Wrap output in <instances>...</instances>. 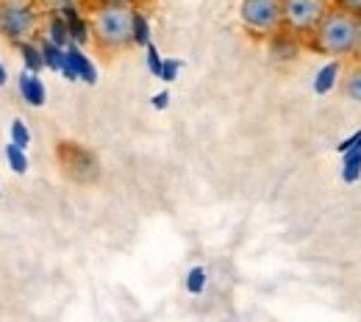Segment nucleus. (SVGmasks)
<instances>
[{
    "label": "nucleus",
    "instance_id": "17",
    "mask_svg": "<svg viewBox=\"0 0 361 322\" xmlns=\"http://www.w3.org/2000/svg\"><path fill=\"white\" fill-rule=\"evenodd\" d=\"M334 6H339V8H345V11L361 17V0H334Z\"/></svg>",
    "mask_w": 361,
    "mask_h": 322
},
{
    "label": "nucleus",
    "instance_id": "5",
    "mask_svg": "<svg viewBox=\"0 0 361 322\" xmlns=\"http://www.w3.org/2000/svg\"><path fill=\"white\" fill-rule=\"evenodd\" d=\"M331 6L334 0H283V28L306 42Z\"/></svg>",
    "mask_w": 361,
    "mask_h": 322
},
{
    "label": "nucleus",
    "instance_id": "19",
    "mask_svg": "<svg viewBox=\"0 0 361 322\" xmlns=\"http://www.w3.org/2000/svg\"><path fill=\"white\" fill-rule=\"evenodd\" d=\"M14 137H17V147H25L28 134H25V128H23V120H17V123H14Z\"/></svg>",
    "mask_w": 361,
    "mask_h": 322
},
{
    "label": "nucleus",
    "instance_id": "3",
    "mask_svg": "<svg viewBox=\"0 0 361 322\" xmlns=\"http://www.w3.org/2000/svg\"><path fill=\"white\" fill-rule=\"evenodd\" d=\"M239 20L253 39H267L283 28V0H242Z\"/></svg>",
    "mask_w": 361,
    "mask_h": 322
},
{
    "label": "nucleus",
    "instance_id": "11",
    "mask_svg": "<svg viewBox=\"0 0 361 322\" xmlns=\"http://www.w3.org/2000/svg\"><path fill=\"white\" fill-rule=\"evenodd\" d=\"M336 75H339V64L336 61H331V64H325L322 70H319V75H317L314 81V92L317 94H325L334 84H336Z\"/></svg>",
    "mask_w": 361,
    "mask_h": 322
},
{
    "label": "nucleus",
    "instance_id": "1",
    "mask_svg": "<svg viewBox=\"0 0 361 322\" xmlns=\"http://www.w3.org/2000/svg\"><path fill=\"white\" fill-rule=\"evenodd\" d=\"M136 6L97 3L90 6V39L100 56H120L136 45Z\"/></svg>",
    "mask_w": 361,
    "mask_h": 322
},
{
    "label": "nucleus",
    "instance_id": "24",
    "mask_svg": "<svg viewBox=\"0 0 361 322\" xmlns=\"http://www.w3.org/2000/svg\"><path fill=\"white\" fill-rule=\"evenodd\" d=\"M3 81H6V78H3V67H0V84H3Z\"/></svg>",
    "mask_w": 361,
    "mask_h": 322
},
{
    "label": "nucleus",
    "instance_id": "15",
    "mask_svg": "<svg viewBox=\"0 0 361 322\" xmlns=\"http://www.w3.org/2000/svg\"><path fill=\"white\" fill-rule=\"evenodd\" d=\"M6 156L14 161V170H17V173H23V170H25V159H23V153H20L14 144H8V147H6Z\"/></svg>",
    "mask_w": 361,
    "mask_h": 322
},
{
    "label": "nucleus",
    "instance_id": "7",
    "mask_svg": "<svg viewBox=\"0 0 361 322\" xmlns=\"http://www.w3.org/2000/svg\"><path fill=\"white\" fill-rule=\"evenodd\" d=\"M342 94L348 100H356L361 103V61L353 58V64L342 73Z\"/></svg>",
    "mask_w": 361,
    "mask_h": 322
},
{
    "label": "nucleus",
    "instance_id": "10",
    "mask_svg": "<svg viewBox=\"0 0 361 322\" xmlns=\"http://www.w3.org/2000/svg\"><path fill=\"white\" fill-rule=\"evenodd\" d=\"M20 87H23V94H25V100H28V103L42 106V100H45V89H42V84H39V78H37V75H23Z\"/></svg>",
    "mask_w": 361,
    "mask_h": 322
},
{
    "label": "nucleus",
    "instance_id": "4",
    "mask_svg": "<svg viewBox=\"0 0 361 322\" xmlns=\"http://www.w3.org/2000/svg\"><path fill=\"white\" fill-rule=\"evenodd\" d=\"M56 159H59V167H61L64 178L73 181V184L90 186L100 178V161H97V156L92 153L90 147L78 144V142H59Z\"/></svg>",
    "mask_w": 361,
    "mask_h": 322
},
{
    "label": "nucleus",
    "instance_id": "16",
    "mask_svg": "<svg viewBox=\"0 0 361 322\" xmlns=\"http://www.w3.org/2000/svg\"><path fill=\"white\" fill-rule=\"evenodd\" d=\"M147 64H150V70L156 73V75H161V58H159V53H156V47L153 45H147Z\"/></svg>",
    "mask_w": 361,
    "mask_h": 322
},
{
    "label": "nucleus",
    "instance_id": "9",
    "mask_svg": "<svg viewBox=\"0 0 361 322\" xmlns=\"http://www.w3.org/2000/svg\"><path fill=\"white\" fill-rule=\"evenodd\" d=\"M361 175V150L345 153V164H342V181L345 184H356Z\"/></svg>",
    "mask_w": 361,
    "mask_h": 322
},
{
    "label": "nucleus",
    "instance_id": "20",
    "mask_svg": "<svg viewBox=\"0 0 361 322\" xmlns=\"http://www.w3.org/2000/svg\"><path fill=\"white\" fill-rule=\"evenodd\" d=\"M200 286H203V270H195V273L189 275V289H192V292H197Z\"/></svg>",
    "mask_w": 361,
    "mask_h": 322
},
{
    "label": "nucleus",
    "instance_id": "14",
    "mask_svg": "<svg viewBox=\"0 0 361 322\" xmlns=\"http://www.w3.org/2000/svg\"><path fill=\"white\" fill-rule=\"evenodd\" d=\"M350 150H361V131H356L353 137H348L339 142V153H342V156L350 153Z\"/></svg>",
    "mask_w": 361,
    "mask_h": 322
},
{
    "label": "nucleus",
    "instance_id": "6",
    "mask_svg": "<svg viewBox=\"0 0 361 322\" xmlns=\"http://www.w3.org/2000/svg\"><path fill=\"white\" fill-rule=\"evenodd\" d=\"M267 45H270V56L275 61H292V58L300 56V50H303L306 42H303L300 37L289 34L286 28H281V31H275L272 37H267Z\"/></svg>",
    "mask_w": 361,
    "mask_h": 322
},
{
    "label": "nucleus",
    "instance_id": "2",
    "mask_svg": "<svg viewBox=\"0 0 361 322\" xmlns=\"http://www.w3.org/2000/svg\"><path fill=\"white\" fill-rule=\"evenodd\" d=\"M359 25L361 17L339 6H331L325 17L317 23L312 37L306 39V47L319 56H331V58H353L356 45H359Z\"/></svg>",
    "mask_w": 361,
    "mask_h": 322
},
{
    "label": "nucleus",
    "instance_id": "13",
    "mask_svg": "<svg viewBox=\"0 0 361 322\" xmlns=\"http://www.w3.org/2000/svg\"><path fill=\"white\" fill-rule=\"evenodd\" d=\"M37 6L45 11V14H53V11H64L70 6H78V0H37Z\"/></svg>",
    "mask_w": 361,
    "mask_h": 322
},
{
    "label": "nucleus",
    "instance_id": "21",
    "mask_svg": "<svg viewBox=\"0 0 361 322\" xmlns=\"http://www.w3.org/2000/svg\"><path fill=\"white\" fill-rule=\"evenodd\" d=\"M97 3H114V6H139L142 0H90V6H97Z\"/></svg>",
    "mask_w": 361,
    "mask_h": 322
},
{
    "label": "nucleus",
    "instance_id": "12",
    "mask_svg": "<svg viewBox=\"0 0 361 322\" xmlns=\"http://www.w3.org/2000/svg\"><path fill=\"white\" fill-rule=\"evenodd\" d=\"M134 39H136V45H147V39H150V34H147V20L139 14V8H136V17H134Z\"/></svg>",
    "mask_w": 361,
    "mask_h": 322
},
{
    "label": "nucleus",
    "instance_id": "8",
    "mask_svg": "<svg viewBox=\"0 0 361 322\" xmlns=\"http://www.w3.org/2000/svg\"><path fill=\"white\" fill-rule=\"evenodd\" d=\"M64 53H67V61H70V67L75 70V75H78V78H84L87 84H94V67H92L90 58H87V56H84L75 45H67Z\"/></svg>",
    "mask_w": 361,
    "mask_h": 322
},
{
    "label": "nucleus",
    "instance_id": "18",
    "mask_svg": "<svg viewBox=\"0 0 361 322\" xmlns=\"http://www.w3.org/2000/svg\"><path fill=\"white\" fill-rule=\"evenodd\" d=\"M176 73H178V64H176V61H164V64H161V78H164V81H173Z\"/></svg>",
    "mask_w": 361,
    "mask_h": 322
},
{
    "label": "nucleus",
    "instance_id": "22",
    "mask_svg": "<svg viewBox=\"0 0 361 322\" xmlns=\"http://www.w3.org/2000/svg\"><path fill=\"white\" fill-rule=\"evenodd\" d=\"M167 100H170V97L161 92V94H156V100H153V103H156V109H164V106H167Z\"/></svg>",
    "mask_w": 361,
    "mask_h": 322
},
{
    "label": "nucleus",
    "instance_id": "23",
    "mask_svg": "<svg viewBox=\"0 0 361 322\" xmlns=\"http://www.w3.org/2000/svg\"><path fill=\"white\" fill-rule=\"evenodd\" d=\"M353 58H359V61H361V25H359V45H356V53H353Z\"/></svg>",
    "mask_w": 361,
    "mask_h": 322
}]
</instances>
